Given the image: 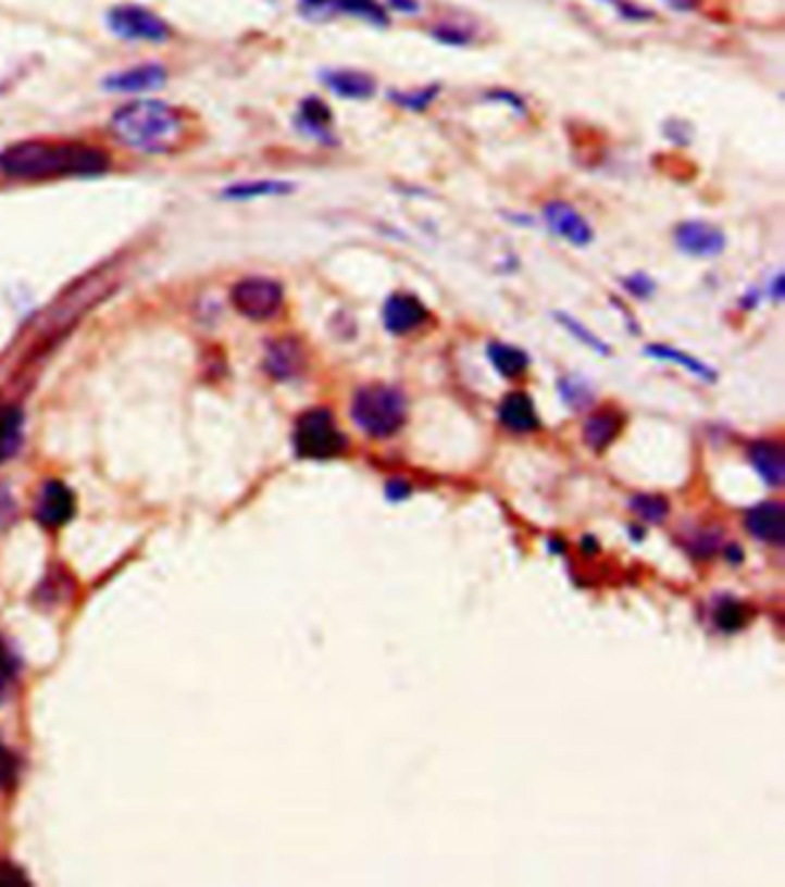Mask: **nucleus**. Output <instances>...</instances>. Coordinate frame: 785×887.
I'll return each mask as SVG.
<instances>
[{
  "mask_svg": "<svg viewBox=\"0 0 785 887\" xmlns=\"http://www.w3.org/2000/svg\"><path fill=\"white\" fill-rule=\"evenodd\" d=\"M109 164L102 148L82 141L28 139L0 150V176L16 183L95 178L107 173Z\"/></svg>",
  "mask_w": 785,
  "mask_h": 887,
  "instance_id": "obj_1",
  "label": "nucleus"
},
{
  "mask_svg": "<svg viewBox=\"0 0 785 887\" xmlns=\"http://www.w3.org/2000/svg\"><path fill=\"white\" fill-rule=\"evenodd\" d=\"M109 129L117 143L144 155H169L187 139V113L160 100H136L117 109Z\"/></svg>",
  "mask_w": 785,
  "mask_h": 887,
  "instance_id": "obj_2",
  "label": "nucleus"
},
{
  "mask_svg": "<svg viewBox=\"0 0 785 887\" xmlns=\"http://www.w3.org/2000/svg\"><path fill=\"white\" fill-rule=\"evenodd\" d=\"M675 245L680 252L696 259H714L723 254L725 234L708 222H682L675 228Z\"/></svg>",
  "mask_w": 785,
  "mask_h": 887,
  "instance_id": "obj_8",
  "label": "nucleus"
},
{
  "mask_svg": "<svg viewBox=\"0 0 785 887\" xmlns=\"http://www.w3.org/2000/svg\"><path fill=\"white\" fill-rule=\"evenodd\" d=\"M603 3L613 5L618 10V14L624 16V18H630V22H647V18L655 16L650 10L634 5V3H630V0H603Z\"/></svg>",
  "mask_w": 785,
  "mask_h": 887,
  "instance_id": "obj_30",
  "label": "nucleus"
},
{
  "mask_svg": "<svg viewBox=\"0 0 785 887\" xmlns=\"http://www.w3.org/2000/svg\"><path fill=\"white\" fill-rule=\"evenodd\" d=\"M714 619H717V625L723 632H737V629H742L744 625H747L749 613H747V607L735 602V600H721L717 604Z\"/></svg>",
  "mask_w": 785,
  "mask_h": 887,
  "instance_id": "obj_27",
  "label": "nucleus"
},
{
  "mask_svg": "<svg viewBox=\"0 0 785 887\" xmlns=\"http://www.w3.org/2000/svg\"><path fill=\"white\" fill-rule=\"evenodd\" d=\"M560 397H562V401L566 403V407H572L574 411H581V409L590 407L595 395L590 390V385H587L585 380H581L576 376H566V378L560 380Z\"/></svg>",
  "mask_w": 785,
  "mask_h": 887,
  "instance_id": "obj_25",
  "label": "nucleus"
},
{
  "mask_svg": "<svg viewBox=\"0 0 785 887\" xmlns=\"http://www.w3.org/2000/svg\"><path fill=\"white\" fill-rule=\"evenodd\" d=\"M622 432V415L615 411H599L587 417L583 427V438L593 450L601 452L620 436Z\"/></svg>",
  "mask_w": 785,
  "mask_h": 887,
  "instance_id": "obj_17",
  "label": "nucleus"
},
{
  "mask_svg": "<svg viewBox=\"0 0 785 887\" xmlns=\"http://www.w3.org/2000/svg\"><path fill=\"white\" fill-rule=\"evenodd\" d=\"M230 304L249 321H270L284 304V286L270 277H245L230 288Z\"/></svg>",
  "mask_w": 785,
  "mask_h": 887,
  "instance_id": "obj_5",
  "label": "nucleus"
},
{
  "mask_svg": "<svg viewBox=\"0 0 785 887\" xmlns=\"http://www.w3.org/2000/svg\"><path fill=\"white\" fill-rule=\"evenodd\" d=\"M490 98H509V92H494V95H490ZM504 102H507V104H509V102H512V104H514V107H516L519 111H523V104H521V100H504Z\"/></svg>",
  "mask_w": 785,
  "mask_h": 887,
  "instance_id": "obj_39",
  "label": "nucleus"
},
{
  "mask_svg": "<svg viewBox=\"0 0 785 887\" xmlns=\"http://www.w3.org/2000/svg\"><path fill=\"white\" fill-rule=\"evenodd\" d=\"M408 494H410V487L406 485V482H401V479H391V482H389V487H387V496H389L391 500L406 498Z\"/></svg>",
  "mask_w": 785,
  "mask_h": 887,
  "instance_id": "obj_35",
  "label": "nucleus"
},
{
  "mask_svg": "<svg viewBox=\"0 0 785 887\" xmlns=\"http://www.w3.org/2000/svg\"><path fill=\"white\" fill-rule=\"evenodd\" d=\"M556 321L564 327L566 333H572L581 343H585L587 349H593L595 353H601V355H611V346H608L601 337H597L593 330H587V327L574 316H569L564 312H556Z\"/></svg>",
  "mask_w": 785,
  "mask_h": 887,
  "instance_id": "obj_24",
  "label": "nucleus"
},
{
  "mask_svg": "<svg viewBox=\"0 0 785 887\" xmlns=\"http://www.w3.org/2000/svg\"><path fill=\"white\" fill-rule=\"evenodd\" d=\"M166 79H169V74L160 63H144L136 67H127L123 72L109 74L104 79V88L111 92L139 95V92L160 90L166 84Z\"/></svg>",
  "mask_w": 785,
  "mask_h": 887,
  "instance_id": "obj_10",
  "label": "nucleus"
},
{
  "mask_svg": "<svg viewBox=\"0 0 785 887\" xmlns=\"http://www.w3.org/2000/svg\"><path fill=\"white\" fill-rule=\"evenodd\" d=\"M486 353H488L490 364H494L498 370V374H502L504 378L521 376L527 370V364H529L527 353L516 349V346H512V343L494 341V343H488Z\"/></svg>",
  "mask_w": 785,
  "mask_h": 887,
  "instance_id": "obj_20",
  "label": "nucleus"
},
{
  "mask_svg": "<svg viewBox=\"0 0 785 887\" xmlns=\"http://www.w3.org/2000/svg\"><path fill=\"white\" fill-rule=\"evenodd\" d=\"M665 3H669V5H671V8H675V10L689 12V10H696V8H698L700 0H665Z\"/></svg>",
  "mask_w": 785,
  "mask_h": 887,
  "instance_id": "obj_38",
  "label": "nucleus"
},
{
  "mask_svg": "<svg viewBox=\"0 0 785 887\" xmlns=\"http://www.w3.org/2000/svg\"><path fill=\"white\" fill-rule=\"evenodd\" d=\"M544 222L558 238L566 240L574 247L590 245L595 238L590 222H587L581 212L566 201H548L544 205Z\"/></svg>",
  "mask_w": 785,
  "mask_h": 887,
  "instance_id": "obj_7",
  "label": "nucleus"
},
{
  "mask_svg": "<svg viewBox=\"0 0 785 887\" xmlns=\"http://www.w3.org/2000/svg\"><path fill=\"white\" fill-rule=\"evenodd\" d=\"M632 510L640 516V519H645V522H650V524H661L665 516H669V510H671V505H669V500L665 498H661V496H634L632 498Z\"/></svg>",
  "mask_w": 785,
  "mask_h": 887,
  "instance_id": "obj_26",
  "label": "nucleus"
},
{
  "mask_svg": "<svg viewBox=\"0 0 785 887\" xmlns=\"http://www.w3.org/2000/svg\"><path fill=\"white\" fill-rule=\"evenodd\" d=\"M768 293H770V298H772L774 302H781V300H783V275H776V277L770 282Z\"/></svg>",
  "mask_w": 785,
  "mask_h": 887,
  "instance_id": "obj_37",
  "label": "nucleus"
},
{
  "mask_svg": "<svg viewBox=\"0 0 785 887\" xmlns=\"http://www.w3.org/2000/svg\"><path fill=\"white\" fill-rule=\"evenodd\" d=\"M622 286H624L626 291H630L634 298H638V300L652 298L655 291H657V284H655L650 277H647V275H643V273H634V275H630V277H624V279H622Z\"/></svg>",
  "mask_w": 785,
  "mask_h": 887,
  "instance_id": "obj_29",
  "label": "nucleus"
},
{
  "mask_svg": "<svg viewBox=\"0 0 785 887\" xmlns=\"http://www.w3.org/2000/svg\"><path fill=\"white\" fill-rule=\"evenodd\" d=\"M434 37L443 45H457V47H463L470 42V33L459 26H451V24H440L438 28H434Z\"/></svg>",
  "mask_w": 785,
  "mask_h": 887,
  "instance_id": "obj_31",
  "label": "nucleus"
},
{
  "mask_svg": "<svg viewBox=\"0 0 785 887\" xmlns=\"http://www.w3.org/2000/svg\"><path fill=\"white\" fill-rule=\"evenodd\" d=\"M438 90L440 86H426L422 90H412V92H389L391 102H397L399 107L408 109V111H424L434 100L438 98Z\"/></svg>",
  "mask_w": 785,
  "mask_h": 887,
  "instance_id": "obj_28",
  "label": "nucleus"
},
{
  "mask_svg": "<svg viewBox=\"0 0 785 887\" xmlns=\"http://www.w3.org/2000/svg\"><path fill=\"white\" fill-rule=\"evenodd\" d=\"M332 12H346L352 16H362L376 26H387V12L378 0H335Z\"/></svg>",
  "mask_w": 785,
  "mask_h": 887,
  "instance_id": "obj_23",
  "label": "nucleus"
},
{
  "mask_svg": "<svg viewBox=\"0 0 785 887\" xmlns=\"http://www.w3.org/2000/svg\"><path fill=\"white\" fill-rule=\"evenodd\" d=\"M749 459L758 475L768 482L770 487H781L785 477V454L783 448L774 440H756L749 448Z\"/></svg>",
  "mask_w": 785,
  "mask_h": 887,
  "instance_id": "obj_16",
  "label": "nucleus"
},
{
  "mask_svg": "<svg viewBox=\"0 0 785 887\" xmlns=\"http://www.w3.org/2000/svg\"><path fill=\"white\" fill-rule=\"evenodd\" d=\"M645 353L647 355H652V358H657V360H665V362H677V364H682L686 372H691L694 376H698V378H702V380H714L717 378V374H714V370H710L708 364L705 362H700V360H696L694 355H689V353H684V351H677V349H671V346H663V343H650L645 349Z\"/></svg>",
  "mask_w": 785,
  "mask_h": 887,
  "instance_id": "obj_22",
  "label": "nucleus"
},
{
  "mask_svg": "<svg viewBox=\"0 0 785 887\" xmlns=\"http://www.w3.org/2000/svg\"><path fill=\"white\" fill-rule=\"evenodd\" d=\"M292 189H296V185L286 180H247L238 185H228L222 191V197L228 201H251L267 197H286Z\"/></svg>",
  "mask_w": 785,
  "mask_h": 887,
  "instance_id": "obj_19",
  "label": "nucleus"
},
{
  "mask_svg": "<svg viewBox=\"0 0 785 887\" xmlns=\"http://www.w3.org/2000/svg\"><path fill=\"white\" fill-rule=\"evenodd\" d=\"M350 415L352 422L371 438H389L406 424L408 401L406 395L399 388H391V385H364L352 397Z\"/></svg>",
  "mask_w": 785,
  "mask_h": 887,
  "instance_id": "obj_3",
  "label": "nucleus"
},
{
  "mask_svg": "<svg viewBox=\"0 0 785 887\" xmlns=\"http://www.w3.org/2000/svg\"><path fill=\"white\" fill-rule=\"evenodd\" d=\"M107 26L113 35L127 42L162 45L171 37V28L160 14L141 5H115L107 12Z\"/></svg>",
  "mask_w": 785,
  "mask_h": 887,
  "instance_id": "obj_6",
  "label": "nucleus"
},
{
  "mask_svg": "<svg viewBox=\"0 0 785 887\" xmlns=\"http://www.w3.org/2000/svg\"><path fill=\"white\" fill-rule=\"evenodd\" d=\"M74 516V494L63 485V482H49L37 500V519L49 528H58L67 524Z\"/></svg>",
  "mask_w": 785,
  "mask_h": 887,
  "instance_id": "obj_12",
  "label": "nucleus"
},
{
  "mask_svg": "<svg viewBox=\"0 0 785 887\" xmlns=\"http://www.w3.org/2000/svg\"><path fill=\"white\" fill-rule=\"evenodd\" d=\"M783 505L781 503H762L747 512V528L756 539H762L768 545H781L785 526H783Z\"/></svg>",
  "mask_w": 785,
  "mask_h": 887,
  "instance_id": "obj_15",
  "label": "nucleus"
},
{
  "mask_svg": "<svg viewBox=\"0 0 785 887\" xmlns=\"http://www.w3.org/2000/svg\"><path fill=\"white\" fill-rule=\"evenodd\" d=\"M0 885L3 887H16V885H28V878L24 876L22 870H16L10 862H0Z\"/></svg>",
  "mask_w": 785,
  "mask_h": 887,
  "instance_id": "obj_34",
  "label": "nucleus"
},
{
  "mask_svg": "<svg viewBox=\"0 0 785 887\" xmlns=\"http://www.w3.org/2000/svg\"><path fill=\"white\" fill-rule=\"evenodd\" d=\"M14 671H16V664H14L12 652L8 650L3 639H0V694H3L8 689V685L12 683Z\"/></svg>",
  "mask_w": 785,
  "mask_h": 887,
  "instance_id": "obj_32",
  "label": "nucleus"
},
{
  "mask_svg": "<svg viewBox=\"0 0 785 887\" xmlns=\"http://www.w3.org/2000/svg\"><path fill=\"white\" fill-rule=\"evenodd\" d=\"M500 422L516 434H527L539 429V415L535 401L525 392H509L500 403Z\"/></svg>",
  "mask_w": 785,
  "mask_h": 887,
  "instance_id": "obj_14",
  "label": "nucleus"
},
{
  "mask_svg": "<svg viewBox=\"0 0 785 887\" xmlns=\"http://www.w3.org/2000/svg\"><path fill=\"white\" fill-rule=\"evenodd\" d=\"M307 355L302 343L296 337H279L267 343L265 349V370L272 378L290 380L304 372Z\"/></svg>",
  "mask_w": 785,
  "mask_h": 887,
  "instance_id": "obj_9",
  "label": "nucleus"
},
{
  "mask_svg": "<svg viewBox=\"0 0 785 887\" xmlns=\"http://www.w3.org/2000/svg\"><path fill=\"white\" fill-rule=\"evenodd\" d=\"M323 84L344 100H369L376 95V82L358 70H329L323 74Z\"/></svg>",
  "mask_w": 785,
  "mask_h": 887,
  "instance_id": "obj_13",
  "label": "nucleus"
},
{
  "mask_svg": "<svg viewBox=\"0 0 785 887\" xmlns=\"http://www.w3.org/2000/svg\"><path fill=\"white\" fill-rule=\"evenodd\" d=\"M329 125H332V111H329V107H327L323 100H319V98H307V100L300 104V111H298V127H300L304 134H309V137L319 139V141H323V143H332Z\"/></svg>",
  "mask_w": 785,
  "mask_h": 887,
  "instance_id": "obj_18",
  "label": "nucleus"
},
{
  "mask_svg": "<svg viewBox=\"0 0 785 887\" xmlns=\"http://www.w3.org/2000/svg\"><path fill=\"white\" fill-rule=\"evenodd\" d=\"M428 310L424 302L415 296L395 293L389 296L383 307V323L391 335H408L418 330L422 323H426Z\"/></svg>",
  "mask_w": 785,
  "mask_h": 887,
  "instance_id": "obj_11",
  "label": "nucleus"
},
{
  "mask_svg": "<svg viewBox=\"0 0 785 887\" xmlns=\"http://www.w3.org/2000/svg\"><path fill=\"white\" fill-rule=\"evenodd\" d=\"M16 777V761L8 747L0 745V788H5Z\"/></svg>",
  "mask_w": 785,
  "mask_h": 887,
  "instance_id": "obj_33",
  "label": "nucleus"
},
{
  "mask_svg": "<svg viewBox=\"0 0 785 887\" xmlns=\"http://www.w3.org/2000/svg\"><path fill=\"white\" fill-rule=\"evenodd\" d=\"M292 442H296V452L302 459L316 461L335 459L346 450V436L339 432L335 417L327 409L307 411L296 424Z\"/></svg>",
  "mask_w": 785,
  "mask_h": 887,
  "instance_id": "obj_4",
  "label": "nucleus"
},
{
  "mask_svg": "<svg viewBox=\"0 0 785 887\" xmlns=\"http://www.w3.org/2000/svg\"><path fill=\"white\" fill-rule=\"evenodd\" d=\"M22 438H24V413L14 407L0 409V461H8L18 450Z\"/></svg>",
  "mask_w": 785,
  "mask_h": 887,
  "instance_id": "obj_21",
  "label": "nucleus"
},
{
  "mask_svg": "<svg viewBox=\"0 0 785 887\" xmlns=\"http://www.w3.org/2000/svg\"><path fill=\"white\" fill-rule=\"evenodd\" d=\"M389 5L395 10H399V12H406V14H415L420 10L418 0H389Z\"/></svg>",
  "mask_w": 785,
  "mask_h": 887,
  "instance_id": "obj_36",
  "label": "nucleus"
}]
</instances>
